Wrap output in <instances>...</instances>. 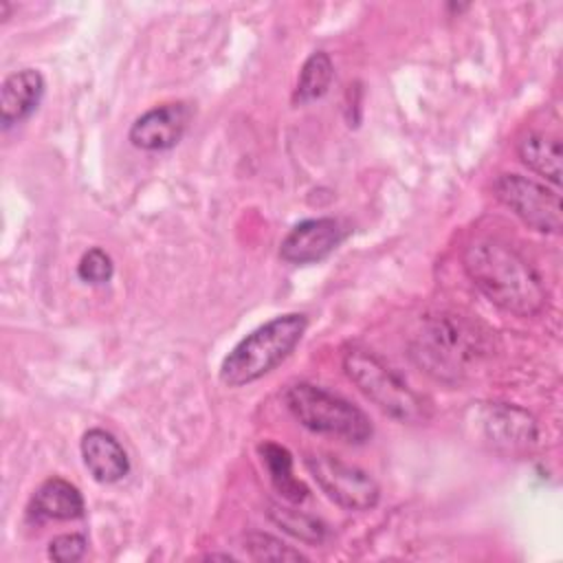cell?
<instances>
[{
	"mask_svg": "<svg viewBox=\"0 0 563 563\" xmlns=\"http://www.w3.org/2000/svg\"><path fill=\"white\" fill-rule=\"evenodd\" d=\"M468 279L501 310L534 317L548 303V290L534 266L497 238H475L462 251Z\"/></svg>",
	"mask_w": 563,
	"mask_h": 563,
	"instance_id": "1",
	"label": "cell"
},
{
	"mask_svg": "<svg viewBox=\"0 0 563 563\" xmlns=\"http://www.w3.org/2000/svg\"><path fill=\"white\" fill-rule=\"evenodd\" d=\"M484 332L455 312H431L409 339L411 361L442 383H457L484 356Z\"/></svg>",
	"mask_w": 563,
	"mask_h": 563,
	"instance_id": "2",
	"label": "cell"
},
{
	"mask_svg": "<svg viewBox=\"0 0 563 563\" xmlns=\"http://www.w3.org/2000/svg\"><path fill=\"white\" fill-rule=\"evenodd\" d=\"M306 325V314L286 312L255 328L224 356L220 380L227 387H242L262 378L295 350Z\"/></svg>",
	"mask_w": 563,
	"mask_h": 563,
	"instance_id": "3",
	"label": "cell"
},
{
	"mask_svg": "<svg viewBox=\"0 0 563 563\" xmlns=\"http://www.w3.org/2000/svg\"><path fill=\"white\" fill-rule=\"evenodd\" d=\"M343 372L380 411L398 422H424L431 413L429 402L413 391L402 376L380 356L365 347H350L343 354Z\"/></svg>",
	"mask_w": 563,
	"mask_h": 563,
	"instance_id": "4",
	"label": "cell"
},
{
	"mask_svg": "<svg viewBox=\"0 0 563 563\" xmlns=\"http://www.w3.org/2000/svg\"><path fill=\"white\" fill-rule=\"evenodd\" d=\"M288 411L306 429L361 444L372 435V422L347 398L312 383H295L284 391Z\"/></svg>",
	"mask_w": 563,
	"mask_h": 563,
	"instance_id": "5",
	"label": "cell"
},
{
	"mask_svg": "<svg viewBox=\"0 0 563 563\" xmlns=\"http://www.w3.org/2000/svg\"><path fill=\"white\" fill-rule=\"evenodd\" d=\"M464 433L477 446L497 453H523L539 435L537 420L521 407L508 402H471L462 416Z\"/></svg>",
	"mask_w": 563,
	"mask_h": 563,
	"instance_id": "6",
	"label": "cell"
},
{
	"mask_svg": "<svg viewBox=\"0 0 563 563\" xmlns=\"http://www.w3.org/2000/svg\"><path fill=\"white\" fill-rule=\"evenodd\" d=\"M306 468L319 488L345 510H369L380 499L376 479L363 468L347 464L330 453H308Z\"/></svg>",
	"mask_w": 563,
	"mask_h": 563,
	"instance_id": "7",
	"label": "cell"
},
{
	"mask_svg": "<svg viewBox=\"0 0 563 563\" xmlns=\"http://www.w3.org/2000/svg\"><path fill=\"white\" fill-rule=\"evenodd\" d=\"M493 191L521 222L541 233L561 231V196L534 178L521 174H499Z\"/></svg>",
	"mask_w": 563,
	"mask_h": 563,
	"instance_id": "8",
	"label": "cell"
},
{
	"mask_svg": "<svg viewBox=\"0 0 563 563\" xmlns=\"http://www.w3.org/2000/svg\"><path fill=\"white\" fill-rule=\"evenodd\" d=\"M345 238V227L334 218L297 222L282 240L279 255L288 264H312L328 257Z\"/></svg>",
	"mask_w": 563,
	"mask_h": 563,
	"instance_id": "9",
	"label": "cell"
},
{
	"mask_svg": "<svg viewBox=\"0 0 563 563\" xmlns=\"http://www.w3.org/2000/svg\"><path fill=\"white\" fill-rule=\"evenodd\" d=\"M189 106L183 101L163 103L143 112L130 128V143L139 150L161 152L174 147L189 123Z\"/></svg>",
	"mask_w": 563,
	"mask_h": 563,
	"instance_id": "10",
	"label": "cell"
},
{
	"mask_svg": "<svg viewBox=\"0 0 563 563\" xmlns=\"http://www.w3.org/2000/svg\"><path fill=\"white\" fill-rule=\"evenodd\" d=\"M84 515V497L77 486L62 477H48L37 486L29 506L26 519L31 523L42 521H70Z\"/></svg>",
	"mask_w": 563,
	"mask_h": 563,
	"instance_id": "11",
	"label": "cell"
},
{
	"mask_svg": "<svg viewBox=\"0 0 563 563\" xmlns=\"http://www.w3.org/2000/svg\"><path fill=\"white\" fill-rule=\"evenodd\" d=\"M81 457L88 473L101 484H114L130 471V460L121 442L106 429H88L81 438Z\"/></svg>",
	"mask_w": 563,
	"mask_h": 563,
	"instance_id": "12",
	"label": "cell"
},
{
	"mask_svg": "<svg viewBox=\"0 0 563 563\" xmlns=\"http://www.w3.org/2000/svg\"><path fill=\"white\" fill-rule=\"evenodd\" d=\"M44 97V77L35 68H22L4 77L0 86V121L2 128L24 121L35 112Z\"/></svg>",
	"mask_w": 563,
	"mask_h": 563,
	"instance_id": "13",
	"label": "cell"
},
{
	"mask_svg": "<svg viewBox=\"0 0 563 563\" xmlns=\"http://www.w3.org/2000/svg\"><path fill=\"white\" fill-rule=\"evenodd\" d=\"M517 154L526 167L548 178L554 187L561 185V141L545 132H528L517 143Z\"/></svg>",
	"mask_w": 563,
	"mask_h": 563,
	"instance_id": "14",
	"label": "cell"
},
{
	"mask_svg": "<svg viewBox=\"0 0 563 563\" xmlns=\"http://www.w3.org/2000/svg\"><path fill=\"white\" fill-rule=\"evenodd\" d=\"M257 451H260V457L268 471V477H271V484L275 486V490L292 504L303 501L308 495V488L301 479H297L292 475L290 451L277 442H262L257 446Z\"/></svg>",
	"mask_w": 563,
	"mask_h": 563,
	"instance_id": "15",
	"label": "cell"
},
{
	"mask_svg": "<svg viewBox=\"0 0 563 563\" xmlns=\"http://www.w3.org/2000/svg\"><path fill=\"white\" fill-rule=\"evenodd\" d=\"M332 75H334V68H332V62H330L328 53H323V51L312 53L299 70V79H297L292 101L295 103H308V101H314V99L323 97L330 88Z\"/></svg>",
	"mask_w": 563,
	"mask_h": 563,
	"instance_id": "16",
	"label": "cell"
},
{
	"mask_svg": "<svg viewBox=\"0 0 563 563\" xmlns=\"http://www.w3.org/2000/svg\"><path fill=\"white\" fill-rule=\"evenodd\" d=\"M268 517L282 530H286L288 534H292L299 541L321 543L325 539V526L319 519H314L306 512H299V510H292V508H286V506H279V504H271Z\"/></svg>",
	"mask_w": 563,
	"mask_h": 563,
	"instance_id": "17",
	"label": "cell"
},
{
	"mask_svg": "<svg viewBox=\"0 0 563 563\" xmlns=\"http://www.w3.org/2000/svg\"><path fill=\"white\" fill-rule=\"evenodd\" d=\"M244 548L255 561H306V556L266 532H251L244 539Z\"/></svg>",
	"mask_w": 563,
	"mask_h": 563,
	"instance_id": "18",
	"label": "cell"
},
{
	"mask_svg": "<svg viewBox=\"0 0 563 563\" xmlns=\"http://www.w3.org/2000/svg\"><path fill=\"white\" fill-rule=\"evenodd\" d=\"M112 273H114L112 257L99 246L88 249L77 264L79 279L88 282V284H106L112 279Z\"/></svg>",
	"mask_w": 563,
	"mask_h": 563,
	"instance_id": "19",
	"label": "cell"
},
{
	"mask_svg": "<svg viewBox=\"0 0 563 563\" xmlns=\"http://www.w3.org/2000/svg\"><path fill=\"white\" fill-rule=\"evenodd\" d=\"M88 550V539L79 532L59 534L48 543V556L57 563H75Z\"/></svg>",
	"mask_w": 563,
	"mask_h": 563,
	"instance_id": "20",
	"label": "cell"
},
{
	"mask_svg": "<svg viewBox=\"0 0 563 563\" xmlns=\"http://www.w3.org/2000/svg\"><path fill=\"white\" fill-rule=\"evenodd\" d=\"M11 9H13V4H9L7 0H0V18H2V20L9 18V11H11Z\"/></svg>",
	"mask_w": 563,
	"mask_h": 563,
	"instance_id": "21",
	"label": "cell"
}]
</instances>
